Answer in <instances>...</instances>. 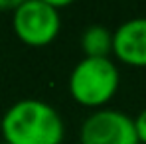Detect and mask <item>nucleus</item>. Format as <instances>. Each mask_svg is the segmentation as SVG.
<instances>
[{
    "label": "nucleus",
    "instance_id": "f257e3e1",
    "mask_svg": "<svg viewBox=\"0 0 146 144\" xmlns=\"http://www.w3.org/2000/svg\"><path fill=\"white\" fill-rule=\"evenodd\" d=\"M0 130L10 144H61L65 124L49 103L22 99L4 113Z\"/></svg>",
    "mask_w": 146,
    "mask_h": 144
},
{
    "label": "nucleus",
    "instance_id": "f03ea898",
    "mask_svg": "<svg viewBox=\"0 0 146 144\" xmlns=\"http://www.w3.org/2000/svg\"><path fill=\"white\" fill-rule=\"evenodd\" d=\"M121 75L109 57H83L69 75V93L83 107L99 109L117 95Z\"/></svg>",
    "mask_w": 146,
    "mask_h": 144
},
{
    "label": "nucleus",
    "instance_id": "7ed1b4c3",
    "mask_svg": "<svg viewBox=\"0 0 146 144\" xmlns=\"http://www.w3.org/2000/svg\"><path fill=\"white\" fill-rule=\"evenodd\" d=\"M12 26L16 36L26 46L42 48L51 44L61 28V18L53 2L26 0L12 12Z\"/></svg>",
    "mask_w": 146,
    "mask_h": 144
},
{
    "label": "nucleus",
    "instance_id": "20e7f679",
    "mask_svg": "<svg viewBox=\"0 0 146 144\" xmlns=\"http://www.w3.org/2000/svg\"><path fill=\"white\" fill-rule=\"evenodd\" d=\"M81 144H140L134 119L115 109L91 113L79 130Z\"/></svg>",
    "mask_w": 146,
    "mask_h": 144
},
{
    "label": "nucleus",
    "instance_id": "39448f33",
    "mask_svg": "<svg viewBox=\"0 0 146 144\" xmlns=\"http://www.w3.org/2000/svg\"><path fill=\"white\" fill-rule=\"evenodd\" d=\"M113 53L130 67H146V18L126 20L113 32Z\"/></svg>",
    "mask_w": 146,
    "mask_h": 144
},
{
    "label": "nucleus",
    "instance_id": "423d86ee",
    "mask_svg": "<svg viewBox=\"0 0 146 144\" xmlns=\"http://www.w3.org/2000/svg\"><path fill=\"white\" fill-rule=\"evenodd\" d=\"M81 48L85 57H109L113 51V32L99 24L85 28L81 36Z\"/></svg>",
    "mask_w": 146,
    "mask_h": 144
},
{
    "label": "nucleus",
    "instance_id": "0eeeda50",
    "mask_svg": "<svg viewBox=\"0 0 146 144\" xmlns=\"http://www.w3.org/2000/svg\"><path fill=\"white\" fill-rule=\"evenodd\" d=\"M134 124H136V134L140 144H146V109L140 111V115L134 119Z\"/></svg>",
    "mask_w": 146,
    "mask_h": 144
},
{
    "label": "nucleus",
    "instance_id": "6e6552de",
    "mask_svg": "<svg viewBox=\"0 0 146 144\" xmlns=\"http://www.w3.org/2000/svg\"><path fill=\"white\" fill-rule=\"evenodd\" d=\"M0 144H10V142H6V140H4V142H0Z\"/></svg>",
    "mask_w": 146,
    "mask_h": 144
}]
</instances>
